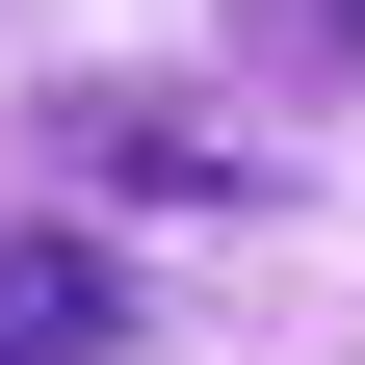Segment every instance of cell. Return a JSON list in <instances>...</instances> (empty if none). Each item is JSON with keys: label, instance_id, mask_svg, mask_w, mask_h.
Segmentation results:
<instances>
[{"label": "cell", "instance_id": "6da1fadb", "mask_svg": "<svg viewBox=\"0 0 365 365\" xmlns=\"http://www.w3.org/2000/svg\"><path fill=\"white\" fill-rule=\"evenodd\" d=\"M53 130H78V182H130V209H235V182H261L235 130H182V105H105V78H78Z\"/></svg>", "mask_w": 365, "mask_h": 365}, {"label": "cell", "instance_id": "7a4b0ae2", "mask_svg": "<svg viewBox=\"0 0 365 365\" xmlns=\"http://www.w3.org/2000/svg\"><path fill=\"white\" fill-rule=\"evenodd\" d=\"M105 339H130L105 235H0V365H105Z\"/></svg>", "mask_w": 365, "mask_h": 365}, {"label": "cell", "instance_id": "3957f363", "mask_svg": "<svg viewBox=\"0 0 365 365\" xmlns=\"http://www.w3.org/2000/svg\"><path fill=\"white\" fill-rule=\"evenodd\" d=\"M261 53H287V78H339V105H365V0H261Z\"/></svg>", "mask_w": 365, "mask_h": 365}]
</instances>
